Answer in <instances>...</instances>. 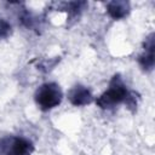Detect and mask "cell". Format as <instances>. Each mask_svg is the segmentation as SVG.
Here are the masks:
<instances>
[{
	"instance_id": "cell-8",
	"label": "cell",
	"mask_w": 155,
	"mask_h": 155,
	"mask_svg": "<svg viewBox=\"0 0 155 155\" xmlns=\"http://www.w3.org/2000/svg\"><path fill=\"white\" fill-rule=\"evenodd\" d=\"M12 34V25L4 18H0V40L7 39Z\"/></svg>"
},
{
	"instance_id": "cell-6",
	"label": "cell",
	"mask_w": 155,
	"mask_h": 155,
	"mask_svg": "<svg viewBox=\"0 0 155 155\" xmlns=\"http://www.w3.org/2000/svg\"><path fill=\"white\" fill-rule=\"evenodd\" d=\"M131 12V5L126 0H113L107 4V13L110 18L120 21L126 18Z\"/></svg>"
},
{
	"instance_id": "cell-7",
	"label": "cell",
	"mask_w": 155,
	"mask_h": 155,
	"mask_svg": "<svg viewBox=\"0 0 155 155\" xmlns=\"http://www.w3.org/2000/svg\"><path fill=\"white\" fill-rule=\"evenodd\" d=\"M63 6L62 10H65L70 19H76L81 15V12L87 6V2L85 1H69V2H62Z\"/></svg>"
},
{
	"instance_id": "cell-1",
	"label": "cell",
	"mask_w": 155,
	"mask_h": 155,
	"mask_svg": "<svg viewBox=\"0 0 155 155\" xmlns=\"http://www.w3.org/2000/svg\"><path fill=\"white\" fill-rule=\"evenodd\" d=\"M127 93H128V90H127L126 85L124 84L121 75L115 74L109 82L108 90L104 91L96 99V104L101 109H110V108L125 102Z\"/></svg>"
},
{
	"instance_id": "cell-5",
	"label": "cell",
	"mask_w": 155,
	"mask_h": 155,
	"mask_svg": "<svg viewBox=\"0 0 155 155\" xmlns=\"http://www.w3.org/2000/svg\"><path fill=\"white\" fill-rule=\"evenodd\" d=\"M68 99L75 107H84L93 102V96L88 87L76 85L68 92Z\"/></svg>"
},
{
	"instance_id": "cell-4",
	"label": "cell",
	"mask_w": 155,
	"mask_h": 155,
	"mask_svg": "<svg viewBox=\"0 0 155 155\" xmlns=\"http://www.w3.org/2000/svg\"><path fill=\"white\" fill-rule=\"evenodd\" d=\"M154 33L149 34L143 44V52L138 57V64L144 71H151L154 69L155 64V58H154V48H155V42H154Z\"/></svg>"
},
{
	"instance_id": "cell-2",
	"label": "cell",
	"mask_w": 155,
	"mask_h": 155,
	"mask_svg": "<svg viewBox=\"0 0 155 155\" xmlns=\"http://www.w3.org/2000/svg\"><path fill=\"white\" fill-rule=\"evenodd\" d=\"M63 92L58 84L45 82L39 86L34 93V101L42 111H48L61 104Z\"/></svg>"
},
{
	"instance_id": "cell-9",
	"label": "cell",
	"mask_w": 155,
	"mask_h": 155,
	"mask_svg": "<svg viewBox=\"0 0 155 155\" xmlns=\"http://www.w3.org/2000/svg\"><path fill=\"white\" fill-rule=\"evenodd\" d=\"M138 99H139L138 93H136L134 91H128L127 97H126V99H125V103H126L127 108L134 110V109L137 108V105H138Z\"/></svg>"
},
{
	"instance_id": "cell-3",
	"label": "cell",
	"mask_w": 155,
	"mask_h": 155,
	"mask_svg": "<svg viewBox=\"0 0 155 155\" xmlns=\"http://www.w3.org/2000/svg\"><path fill=\"white\" fill-rule=\"evenodd\" d=\"M34 145L23 137H8L0 140V153L4 155H31Z\"/></svg>"
},
{
	"instance_id": "cell-10",
	"label": "cell",
	"mask_w": 155,
	"mask_h": 155,
	"mask_svg": "<svg viewBox=\"0 0 155 155\" xmlns=\"http://www.w3.org/2000/svg\"><path fill=\"white\" fill-rule=\"evenodd\" d=\"M59 62V57L58 58H56V59H53V61H44V62H41V63H39L38 64V69H40V70H42V71H45V73H47V71H50L51 69H53V67L57 64Z\"/></svg>"
}]
</instances>
